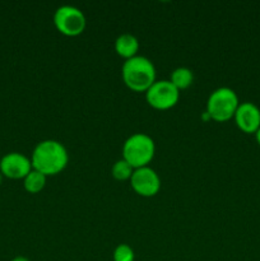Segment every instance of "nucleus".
<instances>
[{
  "label": "nucleus",
  "mask_w": 260,
  "mask_h": 261,
  "mask_svg": "<svg viewBox=\"0 0 260 261\" xmlns=\"http://www.w3.org/2000/svg\"><path fill=\"white\" fill-rule=\"evenodd\" d=\"M31 162L33 170L43 173L45 176H55L65 170L68 166V149L59 140H42L33 149Z\"/></svg>",
  "instance_id": "1"
},
{
  "label": "nucleus",
  "mask_w": 260,
  "mask_h": 261,
  "mask_svg": "<svg viewBox=\"0 0 260 261\" xmlns=\"http://www.w3.org/2000/svg\"><path fill=\"white\" fill-rule=\"evenodd\" d=\"M154 64L147 56L137 55L124 61L121 68V76L127 88L134 92H147L154 83L155 79Z\"/></svg>",
  "instance_id": "2"
},
{
  "label": "nucleus",
  "mask_w": 260,
  "mask_h": 261,
  "mask_svg": "<svg viewBox=\"0 0 260 261\" xmlns=\"http://www.w3.org/2000/svg\"><path fill=\"white\" fill-rule=\"evenodd\" d=\"M154 154V140L145 133H135L130 135L122 145V158L134 170L149 166Z\"/></svg>",
  "instance_id": "3"
},
{
  "label": "nucleus",
  "mask_w": 260,
  "mask_h": 261,
  "mask_svg": "<svg viewBox=\"0 0 260 261\" xmlns=\"http://www.w3.org/2000/svg\"><path fill=\"white\" fill-rule=\"evenodd\" d=\"M239 105V96L233 89L229 87H219L209 94L205 112L211 120L224 122L235 116Z\"/></svg>",
  "instance_id": "4"
},
{
  "label": "nucleus",
  "mask_w": 260,
  "mask_h": 261,
  "mask_svg": "<svg viewBox=\"0 0 260 261\" xmlns=\"http://www.w3.org/2000/svg\"><path fill=\"white\" fill-rule=\"evenodd\" d=\"M54 24L64 36L75 37L86 30L87 19L79 8L74 5H61L54 13Z\"/></svg>",
  "instance_id": "5"
},
{
  "label": "nucleus",
  "mask_w": 260,
  "mask_h": 261,
  "mask_svg": "<svg viewBox=\"0 0 260 261\" xmlns=\"http://www.w3.org/2000/svg\"><path fill=\"white\" fill-rule=\"evenodd\" d=\"M180 98V91L170 82V79L155 81L145 92L148 105L155 110L172 109Z\"/></svg>",
  "instance_id": "6"
},
{
  "label": "nucleus",
  "mask_w": 260,
  "mask_h": 261,
  "mask_svg": "<svg viewBox=\"0 0 260 261\" xmlns=\"http://www.w3.org/2000/svg\"><path fill=\"white\" fill-rule=\"evenodd\" d=\"M130 185L138 195L152 198L161 190V177L152 167L145 166L135 168L130 177Z\"/></svg>",
  "instance_id": "7"
},
{
  "label": "nucleus",
  "mask_w": 260,
  "mask_h": 261,
  "mask_svg": "<svg viewBox=\"0 0 260 261\" xmlns=\"http://www.w3.org/2000/svg\"><path fill=\"white\" fill-rule=\"evenodd\" d=\"M33 170L31 158L19 152L7 153L0 158V173L5 177L19 180L24 178Z\"/></svg>",
  "instance_id": "8"
},
{
  "label": "nucleus",
  "mask_w": 260,
  "mask_h": 261,
  "mask_svg": "<svg viewBox=\"0 0 260 261\" xmlns=\"http://www.w3.org/2000/svg\"><path fill=\"white\" fill-rule=\"evenodd\" d=\"M240 130L246 134H255L260 127V109L252 102L239 105L233 116Z\"/></svg>",
  "instance_id": "9"
},
{
  "label": "nucleus",
  "mask_w": 260,
  "mask_h": 261,
  "mask_svg": "<svg viewBox=\"0 0 260 261\" xmlns=\"http://www.w3.org/2000/svg\"><path fill=\"white\" fill-rule=\"evenodd\" d=\"M139 47V41L132 33H122L115 40V51L125 60L137 56Z\"/></svg>",
  "instance_id": "10"
},
{
  "label": "nucleus",
  "mask_w": 260,
  "mask_h": 261,
  "mask_svg": "<svg viewBox=\"0 0 260 261\" xmlns=\"http://www.w3.org/2000/svg\"><path fill=\"white\" fill-rule=\"evenodd\" d=\"M170 82L178 91L189 88L194 82L193 70L190 68H186V66H178V68L173 69V71L171 73Z\"/></svg>",
  "instance_id": "11"
},
{
  "label": "nucleus",
  "mask_w": 260,
  "mask_h": 261,
  "mask_svg": "<svg viewBox=\"0 0 260 261\" xmlns=\"http://www.w3.org/2000/svg\"><path fill=\"white\" fill-rule=\"evenodd\" d=\"M46 181H47V176L32 170L23 178V186H24L25 191H28L30 194H38L46 186Z\"/></svg>",
  "instance_id": "12"
},
{
  "label": "nucleus",
  "mask_w": 260,
  "mask_h": 261,
  "mask_svg": "<svg viewBox=\"0 0 260 261\" xmlns=\"http://www.w3.org/2000/svg\"><path fill=\"white\" fill-rule=\"evenodd\" d=\"M133 172H134V168H133L132 166H130L129 163L124 160V158H121V160H117L111 167L112 177H114L115 180H119V181L130 180Z\"/></svg>",
  "instance_id": "13"
},
{
  "label": "nucleus",
  "mask_w": 260,
  "mask_h": 261,
  "mask_svg": "<svg viewBox=\"0 0 260 261\" xmlns=\"http://www.w3.org/2000/svg\"><path fill=\"white\" fill-rule=\"evenodd\" d=\"M112 259L114 261H134V250L127 244L117 245L114 250V254H112Z\"/></svg>",
  "instance_id": "14"
},
{
  "label": "nucleus",
  "mask_w": 260,
  "mask_h": 261,
  "mask_svg": "<svg viewBox=\"0 0 260 261\" xmlns=\"http://www.w3.org/2000/svg\"><path fill=\"white\" fill-rule=\"evenodd\" d=\"M12 261H31V260L25 256H15Z\"/></svg>",
  "instance_id": "15"
},
{
  "label": "nucleus",
  "mask_w": 260,
  "mask_h": 261,
  "mask_svg": "<svg viewBox=\"0 0 260 261\" xmlns=\"http://www.w3.org/2000/svg\"><path fill=\"white\" fill-rule=\"evenodd\" d=\"M255 137H256V142H257V144L260 145V127H259V130H257V132L255 133Z\"/></svg>",
  "instance_id": "16"
}]
</instances>
